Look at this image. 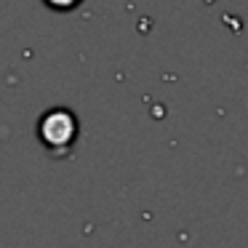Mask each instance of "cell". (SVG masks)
Returning <instances> with one entry per match:
<instances>
[{"mask_svg":"<svg viewBox=\"0 0 248 248\" xmlns=\"http://www.w3.org/2000/svg\"><path fill=\"white\" fill-rule=\"evenodd\" d=\"M51 11H75L83 0H43Z\"/></svg>","mask_w":248,"mask_h":248,"instance_id":"7a4b0ae2","label":"cell"},{"mask_svg":"<svg viewBox=\"0 0 248 248\" xmlns=\"http://www.w3.org/2000/svg\"><path fill=\"white\" fill-rule=\"evenodd\" d=\"M80 134L75 112L67 107H51L38 120V139L51 155H67Z\"/></svg>","mask_w":248,"mask_h":248,"instance_id":"6da1fadb","label":"cell"}]
</instances>
